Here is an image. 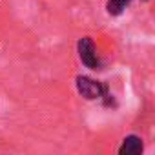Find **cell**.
I'll return each mask as SVG.
<instances>
[{"instance_id":"cell-1","label":"cell","mask_w":155,"mask_h":155,"mask_svg":"<svg viewBox=\"0 0 155 155\" xmlns=\"http://www.w3.org/2000/svg\"><path fill=\"white\" fill-rule=\"evenodd\" d=\"M77 51H79L81 62L86 68H90L93 71L102 68V62H101V58L97 55V48H95V42H93L91 37H82L79 42H77Z\"/></svg>"},{"instance_id":"cell-5","label":"cell","mask_w":155,"mask_h":155,"mask_svg":"<svg viewBox=\"0 0 155 155\" xmlns=\"http://www.w3.org/2000/svg\"><path fill=\"white\" fill-rule=\"evenodd\" d=\"M144 2H148V0H144Z\"/></svg>"},{"instance_id":"cell-4","label":"cell","mask_w":155,"mask_h":155,"mask_svg":"<svg viewBox=\"0 0 155 155\" xmlns=\"http://www.w3.org/2000/svg\"><path fill=\"white\" fill-rule=\"evenodd\" d=\"M131 0H108L106 2V13L110 17H119L124 13V9L130 6Z\"/></svg>"},{"instance_id":"cell-2","label":"cell","mask_w":155,"mask_h":155,"mask_svg":"<svg viewBox=\"0 0 155 155\" xmlns=\"http://www.w3.org/2000/svg\"><path fill=\"white\" fill-rule=\"evenodd\" d=\"M77 91L86 101H97L106 95V86L90 77H77Z\"/></svg>"},{"instance_id":"cell-3","label":"cell","mask_w":155,"mask_h":155,"mask_svg":"<svg viewBox=\"0 0 155 155\" xmlns=\"http://www.w3.org/2000/svg\"><path fill=\"white\" fill-rule=\"evenodd\" d=\"M142 150V139L139 135H128L122 139V144L119 146V155H140Z\"/></svg>"}]
</instances>
